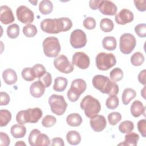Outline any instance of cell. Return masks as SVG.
<instances>
[{
  "instance_id": "1",
  "label": "cell",
  "mask_w": 146,
  "mask_h": 146,
  "mask_svg": "<svg viewBox=\"0 0 146 146\" xmlns=\"http://www.w3.org/2000/svg\"><path fill=\"white\" fill-rule=\"evenodd\" d=\"M72 26L71 20L67 17L43 19L40 24L43 31L48 34H58L70 30Z\"/></svg>"
},
{
  "instance_id": "2",
  "label": "cell",
  "mask_w": 146,
  "mask_h": 146,
  "mask_svg": "<svg viewBox=\"0 0 146 146\" xmlns=\"http://www.w3.org/2000/svg\"><path fill=\"white\" fill-rule=\"evenodd\" d=\"M92 85L98 90L103 94L108 95H116L119 91L118 85L106 76L96 75L92 80Z\"/></svg>"
},
{
  "instance_id": "3",
  "label": "cell",
  "mask_w": 146,
  "mask_h": 146,
  "mask_svg": "<svg viewBox=\"0 0 146 146\" xmlns=\"http://www.w3.org/2000/svg\"><path fill=\"white\" fill-rule=\"evenodd\" d=\"M80 106L84 111L85 115L90 119L98 115L101 110V105L99 100L90 95L84 97L80 102Z\"/></svg>"
},
{
  "instance_id": "4",
  "label": "cell",
  "mask_w": 146,
  "mask_h": 146,
  "mask_svg": "<svg viewBox=\"0 0 146 146\" xmlns=\"http://www.w3.org/2000/svg\"><path fill=\"white\" fill-rule=\"evenodd\" d=\"M44 55L49 58L56 57L61 49L59 39L55 36H48L42 43Z\"/></svg>"
},
{
  "instance_id": "5",
  "label": "cell",
  "mask_w": 146,
  "mask_h": 146,
  "mask_svg": "<svg viewBox=\"0 0 146 146\" xmlns=\"http://www.w3.org/2000/svg\"><path fill=\"white\" fill-rule=\"evenodd\" d=\"M87 84L82 79H76L74 80L71 87L67 93V98L71 102H76L81 94L86 90Z\"/></svg>"
},
{
  "instance_id": "6",
  "label": "cell",
  "mask_w": 146,
  "mask_h": 146,
  "mask_svg": "<svg viewBox=\"0 0 146 146\" xmlns=\"http://www.w3.org/2000/svg\"><path fill=\"white\" fill-rule=\"evenodd\" d=\"M97 68L102 71H106L114 66L116 63L115 56L112 53L100 52L95 58Z\"/></svg>"
},
{
  "instance_id": "7",
  "label": "cell",
  "mask_w": 146,
  "mask_h": 146,
  "mask_svg": "<svg viewBox=\"0 0 146 146\" xmlns=\"http://www.w3.org/2000/svg\"><path fill=\"white\" fill-rule=\"evenodd\" d=\"M51 111L56 115H62L66 111L67 103L62 95L52 94L48 98Z\"/></svg>"
},
{
  "instance_id": "8",
  "label": "cell",
  "mask_w": 146,
  "mask_h": 146,
  "mask_svg": "<svg viewBox=\"0 0 146 146\" xmlns=\"http://www.w3.org/2000/svg\"><path fill=\"white\" fill-rule=\"evenodd\" d=\"M136 44L135 37L130 33H124L119 39L120 51L124 54H129L133 50Z\"/></svg>"
},
{
  "instance_id": "9",
  "label": "cell",
  "mask_w": 146,
  "mask_h": 146,
  "mask_svg": "<svg viewBox=\"0 0 146 146\" xmlns=\"http://www.w3.org/2000/svg\"><path fill=\"white\" fill-rule=\"evenodd\" d=\"M28 141L31 146H47L50 144L48 136L44 133H41L38 129H34L30 132Z\"/></svg>"
},
{
  "instance_id": "10",
  "label": "cell",
  "mask_w": 146,
  "mask_h": 146,
  "mask_svg": "<svg viewBox=\"0 0 146 146\" xmlns=\"http://www.w3.org/2000/svg\"><path fill=\"white\" fill-rule=\"evenodd\" d=\"M54 66L55 68L64 74H70L74 69V65L64 55H60L54 60Z\"/></svg>"
},
{
  "instance_id": "11",
  "label": "cell",
  "mask_w": 146,
  "mask_h": 146,
  "mask_svg": "<svg viewBox=\"0 0 146 146\" xmlns=\"http://www.w3.org/2000/svg\"><path fill=\"white\" fill-rule=\"evenodd\" d=\"M87 39L86 33L80 29L74 30L70 35V42L74 48H80L84 47Z\"/></svg>"
},
{
  "instance_id": "12",
  "label": "cell",
  "mask_w": 146,
  "mask_h": 146,
  "mask_svg": "<svg viewBox=\"0 0 146 146\" xmlns=\"http://www.w3.org/2000/svg\"><path fill=\"white\" fill-rule=\"evenodd\" d=\"M16 15L19 21L27 25L30 24L34 19L33 11L24 5H21L17 9Z\"/></svg>"
},
{
  "instance_id": "13",
  "label": "cell",
  "mask_w": 146,
  "mask_h": 146,
  "mask_svg": "<svg viewBox=\"0 0 146 146\" xmlns=\"http://www.w3.org/2000/svg\"><path fill=\"white\" fill-rule=\"evenodd\" d=\"M72 63L80 69L85 70L90 66V58L83 52H76L72 55Z\"/></svg>"
},
{
  "instance_id": "14",
  "label": "cell",
  "mask_w": 146,
  "mask_h": 146,
  "mask_svg": "<svg viewBox=\"0 0 146 146\" xmlns=\"http://www.w3.org/2000/svg\"><path fill=\"white\" fill-rule=\"evenodd\" d=\"M134 18L133 13L127 9H123L117 13L115 17L116 22L121 25H124L131 22Z\"/></svg>"
},
{
  "instance_id": "15",
  "label": "cell",
  "mask_w": 146,
  "mask_h": 146,
  "mask_svg": "<svg viewBox=\"0 0 146 146\" xmlns=\"http://www.w3.org/2000/svg\"><path fill=\"white\" fill-rule=\"evenodd\" d=\"M98 9L102 14L106 15H114L117 10L116 5L112 1L108 0H101Z\"/></svg>"
},
{
  "instance_id": "16",
  "label": "cell",
  "mask_w": 146,
  "mask_h": 146,
  "mask_svg": "<svg viewBox=\"0 0 146 146\" xmlns=\"http://www.w3.org/2000/svg\"><path fill=\"white\" fill-rule=\"evenodd\" d=\"M90 126L92 129L97 132H101L107 126V121L105 117L101 115H96L91 118L90 121Z\"/></svg>"
},
{
  "instance_id": "17",
  "label": "cell",
  "mask_w": 146,
  "mask_h": 146,
  "mask_svg": "<svg viewBox=\"0 0 146 146\" xmlns=\"http://www.w3.org/2000/svg\"><path fill=\"white\" fill-rule=\"evenodd\" d=\"M15 18L11 9L6 5L0 7V21L3 25H8L13 23Z\"/></svg>"
},
{
  "instance_id": "18",
  "label": "cell",
  "mask_w": 146,
  "mask_h": 146,
  "mask_svg": "<svg viewBox=\"0 0 146 146\" xmlns=\"http://www.w3.org/2000/svg\"><path fill=\"white\" fill-rule=\"evenodd\" d=\"M45 91V87L39 81L33 82L30 87V92L31 95L35 98H39L43 96Z\"/></svg>"
},
{
  "instance_id": "19",
  "label": "cell",
  "mask_w": 146,
  "mask_h": 146,
  "mask_svg": "<svg viewBox=\"0 0 146 146\" xmlns=\"http://www.w3.org/2000/svg\"><path fill=\"white\" fill-rule=\"evenodd\" d=\"M2 78L5 83L8 85L15 84L18 79L16 72L11 68L5 70L2 72Z\"/></svg>"
},
{
  "instance_id": "20",
  "label": "cell",
  "mask_w": 146,
  "mask_h": 146,
  "mask_svg": "<svg viewBox=\"0 0 146 146\" xmlns=\"http://www.w3.org/2000/svg\"><path fill=\"white\" fill-rule=\"evenodd\" d=\"M145 107L139 100H135L133 102L130 107L131 113L135 117H138L142 114H144L145 116Z\"/></svg>"
},
{
  "instance_id": "21",
  "label": "cell",
  "mask_w": 146,
  "mask_h": 146,
  "mask_svg": "<svg viewBox=\"0 0 146 146\" xmlns=\"http://www.w3.org/2000/svg\"><path fill=\"white\" fill-rule=\"evenodd\" d=\"M139 140V135L135 132H129L125 136L124 142L118 144V145H129L136 146Z\"/></svg>"
},
{
  "instance_id": "22",
  "label": "cell",
  "mask_w": 146,
  "mask_h": 146,
  "mask_svg": "<svg viewBox=\"0 0 146 146\" xmlns=\"http://www.w3.org/2000/svg\"><path fill=\"white\" fill-rule=\"evenodd\" d=\"M10 132L12 136L15 138H22L23 137L26 133V127L22 124H14L10 129Z\"/></svg>"
},
{
  "instance_id": "23",
  "label": "cell",
  "mask_w": 146,
  "mask_h": 146,
  "mask_svg": "<svg viewBox=\"0 0 146 146\" xmlns=\"http://www.w3.org/2000/svg\"><path fill=\"white\" fill-rule=\"evenodd\" d=\"M27 110L29 116V123H37L42 116V111L38 107L29 108Z\"/></svg>"
},
{
  "instance_id": "24",
  "label": "cell",
  "mask_w": 146,
  "mask_h": 146,
  "mask_svg": "<svg viewBox=\"0 0 146 146\" xmlns=\"http://www.w3.org/2000/svg\"><path fill=\"white\" fill-rule=\"evenodd\" d=\"M103 47L108 51H113L116 49L117 46L116 39L112 36H106L102 40Z\"/></svg>"
},
{
  "instance_id": "25",
  "label": "cell",
  "mask_w": 146,
  "mask_h": 146,
  "mask_svg": "<svg viewBox=\"0 0 146 146\" xmlns=\"http://www.w3.org/2000/svg\"><path fill=\"white\" fill-rule=\"evenodd\" d=\"M68 84V80L66 78L58 76L54 80L53 90L56 92H63Z\"/></svg>"
},
{
  "instance_id": "26",
  "label": "cell",
  "mask_w": 146,
  "mask_h": 146,
  "mask_svg": "<svg viewBox=\"0 0 146 146\" xmlns=\"http://www.w3.org/2000/svg\"><path fill=\"white\" fill-rule=\"evenodd\" d=\"M136 96V91L131 88H126L124 90L122 96L121 100L124 105H128L132 99H134Z\"/></svg>"
},
{
  "instance_id": "27",
  "label": "cell",
  "mask_w": 146,
  "mask_h": 146,
  "mask_svg": "<svg viewBox=\"0 0 146 146\" xmlns=\"http://www.w3.org/2000/svg\"><path fill=\"white\" fill-rule=\"evenodd\" d=\"M82 118L78 113L69 114L66 117L67 123L71 127H78L82 123Z\"/></svg>"
},
{
  "instance_id": "28",
  "label": "cell",
  "mask_w": 146,
  "mask_h": 146,
  "mask_svg": "<svg viewBox=\"0 0 146 146\" xmlns=\"http://www.w3.org/2000/svg\"><path fill=\"white\" fill-rule=\"evenodd\" d=\"M66 139L70 144L76 145L80 143L81 136L78 132L72 130L70 131L67 133Z\"/></svg>"
},
{
  "instance_id": "29",
  "label": "cell",
  "mask_w": 146,
  "mask_h": 146,
  "mask_svg": "<svg viewBox=\"0 0 146 146\" xmlns=\"http://www.w3.org/2000/svg\"><path fill=\"white\" fill-rule=\"evenodd\" d=\"M53 10V4L49 0L42 1L39 4V10L43 15H47L51 13Z\"/></svg>"
},
{
  "instance_id": "30",
  "label": "cell",
  "mask_w": 146,
  "mask_h": 146,
  "mask_svg": "<svg viewBox=\"0 0 146 146\" xmlns=\"http://www.w3.org/2000/svg\"><path fill=\"white\" fill-rule=\"evenodd\" d=\"M100 29L105 33H109L113 30L114 24L113 21L109 18H103L100 22Z\"/></svg>"
},
{
  "instance_id": "31",
  "label": "cell",
  "mask_w": 146,
  "mask_h": 146,
  "mask_svg": "<svg viewBox=\"0 0 146 146\" xmlns=\"http://www.w3.org/2000/svg\"><path fill=\"white\" fill-rule=\"evenodd\" d=\"M11 119V113L7 110H0V126L5 127Z\"/></svg>"
},
{
  "instance_id": "32",
  "label": "cell",
  "mask_w": 146,
  "mask_h": 146,
  "mask_svg": "<svg viewBox=\"0 0 146 146\" xmlns=\"http://www.w3.org/2000/svg\"><path fill=\"white\" fill-rule=\"evenodd\" d=\"M118 128L121 133H128L133 130L134 124L130 120H125L119 125Z\"/></svg>"
},
{
  "instance_id": "33",
  "label": "cell",
  "mask_w": 146,
  "mask_h": 146,
  "mask_svg": "<svg viewBox=\"0 0 146 146\" xmlns=\"http://www.w3.org/2000/svg\"><path fill=\"white\" fill-rule=\"evenodd\" d=\"M16 120L18 124L22 125L29 123V116L27 109L19 111L16 115Z\"/></svg>"
},
{
  "instance_id": "34",
  "label": "cell",
  "mask_w": 146,
  "mask_h": 146,
  "mask_svg": "<svg viewBox=\"0 0 146 146\" xmlns=\"http://www.w3.org/2000/svg\"><path fill=\"white\" fill-rule=\"evenodd\" d=\"M23 33L26 37L32 38L37 34V29L36 26L32 24H27L23 28Z\"/></svg>"
},
{
  "instance_id": "35",
  "label": "cell",
  "mask_w": 146,
  "mask_h": 146,
  "mask_svg": "<svg viewBox=\"0 0 146 146\" xmlns=\"http://www.w3.org/2000/svg\"><path fill=\"white\" fill-rule=\"evenodd\" d=\"M19 34V26L14 23L9 26L7 28V35L11 39H15L18 36Z\"/></svg>"
},
{
  "instance_id": "36",
  "label": "cell",
  "mask_w": 146,
  "mask_h": 146,
  "mask_svg": "<svg viewBox=\"0 0 146 146\" xmlns=\"http://www.w3.org/2000/svg\"><path fill=\"white\" fill-rule=\"evenodd\" d=\"M144 62V56L140 52H135L131 57V63L133 66H140Z\"/></svg>"
},
{
  "instance_id": "37",
  "label": "cell",
  "mask_w": 146,
  "mask_h": 146,
  "mask_svg": "<svg viewBox=\"0 0 146 146\" xmlns=\"http://www.w3.org/2000/svg\"><path fill=\"white\" fill-rule=\"evenodd\" d=\"M119 104V98L116 95H111L106 100V106L110 110H114L116 108Z\"/></svg>"
},
{
  "instance_id": "38",
  "label": "cell",
  "mask_w": 146,
  "mask_h": 146,
  "mask_svg": "<svg viewBox=\"0 0 146 146\" xmlns=\"http://www.w3.org/2000/svg\"><path fill=\"white\" fill-rule=\"evenodd\" d=\"M22 77L26 81L30 82L34 80L36 78L31 67H25L21 72Z\"/></svg>"
},
{
  "instance_id": "39",
  "label": "cell",
  "mask_w": 146,
  "mask_h": 146,
  "mask_svg": "<svg viewBox=\"0 0 146 146\" xmlns=\"http://www.w3.org/2000/svg\"><path fill=\"white\" fill-rule=\"evenodd\" d=\"M110 77L113 82H119L123 78V72L122 70L119 67L112 69L110 73Z\"/></svg>"
},
{
  "instance_id": "40",
  "label": "cell",
  "mask_w": 146,
  "mask_h": 146,
  "mask_svg": "<svg viewBox=\"0 0 146 146\" xmlns=\"http://www.w3.org/2000/svg\"><path fill=\"white\" fill-rule=\"evenodd\" d=\"M108 121L111 125H115L121 120V115L117 112H113L108 114Z\"/></svg>"
},
{
  "instance_id": "41",
  "label": "cell",
  "mask_w": 146,
  "mask_h": 146,
  "mask_svg": "<svg viewBox=\"0 0 146 146\" xmlns=\"http://www.w3.org/2000/svg\"><path fill=\"white\" fill-rule=\"evenodd\" d=\"M56 122V119L55 117L52 115H47L43 118L41 123L43 127L46 128H48L54 125Z\"/></svg>"
},
{
  "instance_id": "42",
  "label": "cell",
  "mask_w": 146,
  "mask_h": 146,
  "mask_svg": "<svg viewBox=\"0 0 146 146\" xmlns=\"http://www.w3.org/2000/svg\"><path fill=\"white\" fill-rule=\"evenodd\" d=\"M39 80L45 87V88L48 87L52 82V76L50 72H46L42 76L38 78Z\"/></svg>"
},
{
  "instance_id": "43",
  "label": "cell",
  "mask_w": 146,
  "mask_h": 146,
  "mask_svg": "<svg viewBox=\"0 0 146 146\" xmlns=\"http://www.w3.org/2000/svg\"><path fill=\"white\" fill-rule=\"evenodd\" d=\"M32 68L35 78H40L46 72L44 66L39 63L35 64Z\"/></svg>"
},
{
  "instance_id": "44",
  "label": "cell",
  "mask_w": 146,
  "mask_h": 146,
  "mask_svg": "<svg viewBox=\"0 0 146 146\" xmlns=\"http://www.w3.org/2000/svg\"><path fill=\"white\" fill-rule=\"evenodd\" d=\"M135 31L140 38H145L146 36V25L145 23L137 25L135 27Z\"/></svg>"
},
{
  "instance_id": "45",
  "label": "cell",
  "mask_w": 146,
  "mask_h": 146,
  "mask_svg": "<svg viewBox=\"0 0 146 146\" xmlns=\"http://www.w3.org/2000/svg\"><path fill=\"white\" fill-rule=\"evenodd\" d=\"M83 25L88 30H92L95 29L96 26V21L94 18L88 17L83 20Z\"/></svg>"
},
{
  "instance_id": "46",
  "label": "cell",
  "mask_w": 146,
  "mask_h": 146,
  "mask_svg": "<svg viewBox=\"0 0 146 146\" xmlns=\"http://www.w3.org/2000/svg\"><path fill=\"white\" fill-rule=\"evenodd\" d=\"M137 127L139 132L143 137H145L146 134V120H140L137 124Z\"/></svg>"
},
{
  "instance_id": "47",
  "label": "cell",
  "mask_w": 146,
  "mask_h": 146,
  "mask_svg": "<svg viewBox=\"0 0 146 146\" xmlns=\"http://www.w3.org/2000/svg\"><path fill=\"white\" fill-rule=\"evenodd\" d=\"M10 96L7 93L5 92H1L0 93V105L6 106L10 102Z\"/></svg>"
},
{
  "instance_id": "48",
  "label": "cell",
  "mask_w": 146,
  "mask_h": 146,
  "mask_svg": "<svg viewBox=\"0 0 146 146\" xmlns=\"http://www.w3.org/2000/svg\"><path fill=\"white\" fill-rule=\"evenodd\" d=\"M0 139H1V141H0L1 145L8 146L10 145V138L6 133H5L3 132H0Z\"/></svg>"
},
{
  "instance_id": "49",
  "label": "cell",
  "mask_w": 146,
  "mask_h": 146,
  "mask_svg": "<svg viewBox=\"0 0 146 146\" xmlns=\"http://www.w3.org/2000/svg\"><path fill=\"white\" fill-rule=\"evenodd\" d=\"M134 4L136 9L141 12L145 11L146 10L145 8V4L146 1L145 0H140V1H134Z\"/></svg>"
},
{
  "instance_id": "50",
  "label": "cell",
  "mask_w": 146,
  "mask_h": 146,
  "mask_svg": "<svg viewBox=\"0 0 146 146\" xmlns=\"http://www.w3.org/2000/svg\"><path fill=\"white\" fill-rule=\"evenodd\" d=\"M52 146H64V143L63 139L60 137H54L52 138L51 140V144Z\"/></svg>"
},
{
  "instance_id": "51",
  "label": "cell",
  "mask_w": 146,
  "mask_h": 146,
  "mask_svg": "<svg viewBox=\"0 0 146 146\" xmlns=\"http://www.w3.org/2000/svg\"><path fill=\"white\" fill-rule=\"evenodd\" d=\"M137 78L140 83L144 86L145 85V70H143L139 72Z\"/></svg>"
},
{
  "instance_id": "52",
  "label": "cell",
  "mask_w": 146,
  "mask_h": 146,
  "mask_svg": "<svg viewBox=\"0 0 146 146\" xmlns=\"http://www.w3.org/2000/svg\"><path fill=\"white\" fill-rule=\"evenodd\" d=\"M101 2V0H91L89 2V6L91 9L93 10H97L98 9L99 5Z\"/></svg>"
},
{
  "instance_id": "53",
  "label": "cell",
  "mask_w": 146,
  "mask_h": 146,
  "mask_svg": "<svg viewBox=\"0 0 146 146\" xmlns=\"http://www.w3.org/2000/svg\"><path fill=\"white\" fill-rule=\"evenodd\" d=\"M15 145H18V146H22V145H25L26 146V144L25 143H24L23 141H17L15 144Z\"/></svg>"
},
{
  "instance_id": "54",
  "label": "cell",
  "mask_w": 146,
  "mask_h": 146,
  "mask_svg": "<svg viewBox=\"0 0 146 146\" xmlns=\"http://www.w3.org/2000/svg\"><path fill=\"white\" fill-rule=\"evenodd\" d=\"M141 96L143 97L144 99L145 98V86H144V87L143 88V89L141 91Z\"/></svg>"
}]
</instances>
